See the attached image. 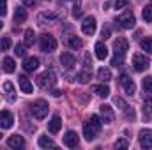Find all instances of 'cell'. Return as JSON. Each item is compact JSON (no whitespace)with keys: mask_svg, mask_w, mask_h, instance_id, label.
I'll return each mask as SVG.
<instances>
[{"mask_svg":"<svg viewBox=\"0 0 152 150\" xmlns=\"http://www.w3.org/2000/svg\"><path fill=\"white\" fill-rule=\"evenodd\" d=\"M142 87H143L145 94L152 95V78H151V76H147V78H143V79H142Z\"/></svg>","mask_w":152,"mask_h":150,"instance_id":"cell-30","label":"cell"},{"mask_svg":"<svg viewBox=\"0 0 152 150\" xmlns=\"http://www.w3.org/2000/svg\"><path fill=\"white\" fill-rule=\"evenodd\" d=\"M67 44H69V46H71L73 50H80V48L83 46V42H81V39H80V37H75V36H73V37H69V39H67Z\"/></svg>","mask_w":152,"mask_h":150,"instance_id":"cell-31","label":"cell"},{"mask_svg":"<svg viewBox=\"0 0 152 150\" xmlns=\"http://www.w3.org/2000/svg\"><path fill=\"white\" fill-rule=\"evenodd\" d=\"M83 66H85V67H90V66H92V58H90L88 53L83 55Z\"/></svg>","mask_w":152,"mask_h":150,"instance_id":"cell-40","label":"cell"},{"mask_svg":"<svg viewBox=\"0 0 152 150\" xmlns=\"http://www.w3.org/2000/svg\"><path fill=\"white\" fill-rule=\"evenodd\" d=\"M37 67H39V58L37 57H28V58H25V62H23V69H25L27 73H34Z\"/></svg>","mask_w":152,"mask_h":150,"instance_id":"cell-15","label":"cell"},{"mask_svg":"<svg viewBox=\"0 0 152 150\" xmlns=\"http://www.w3.org/2000/svg\"><path fill=\"white\" fill-rule=\"evenodd\" d=\"M101 36H103L104 39H108V37H110V28H108V27H104V28H103V32H101Z\"/></svg>","mask_w":152,"mask_h":150,"instance_id":"cell-43","label":"cell"},{"mask_svg":"<svg viewBox=\"0 0 152 150\" xmlns=\"http://www.w3.org/2000/svg\"><path fill=\"white\" fill-rule=\"evenodd\" d=\"M51 95H53V97H60V95H62V92H60V90H53V92H51Z\"/></svg>","mask_w":152,"mask_h":150,"instance_id":"cell-45","label":"cell"},{"mask_svg":"<svg viewBox=\"0 0 152 150\" xmlns=\"http://www.w3.org/2000/svg\"><path fill=\"white\" fill-rule=\"evenodd\" d=\"M37 143H39V147H41V149H51V147H55L53 140H51V138H48V136H41Z\"/></svg>","mask_w":152,"mask_h":150,"instance_id":"cell-28","label":"cell"},{"mask_svg":"<svg viewBox=\"0 0 152 150\" xmlns=\"http://www.w3.org/2000/svg\"><path fill=\"white\" fill-rule=\"evenodd\" d=\"M113 50H115V55H124V57H126V51L129 50V42H127V39L118 37L113 42Z\"/></svg>","mask_w":152,"mask_h":150,"instance_id":"cell-11","label":"cell"},{"mask_svg":"<svg viewBox=\"0 0 152 150\" xmlns=\"http://www.w3.org/2000/svg\"><path fill=\"white\" fill-rule=\"evenodd\" d=\"M36 2H37V0H23V4L28 5V7H30V5H36Z\"/></svg>","mask_w":152,"mask_h":150,"instance_id":"cell-44","label":"cell"},{"mask_svg":"<svg viewBox=\"0 0 152 150\" xmlns=\"http://www.w3.org/2000/svg\"><path fill=\"white\" fill-rule=\"evenodd\" d=\"M14 53H16V57H25V44H18L16 48H14Z\"/></svg>","mask_w":152,"mask_h":150,"instance_id":"cell-35","label":"cell"},{"mask_svg":"<svg viewBox=\"0 0 152 150\" xmlns=\"http://www.w3.org/2000/svg\"><path fill=\"white\" fill-rule=\"evenodd\" d=\"M120 83L124 85V90H126V94L127 95H134V92H136V85H134V81L133 79H129L127 76L124 74L120 78Z\"/></svg>","mask_w":152,"mask_h":150,"instance_id":"cell-13","label":"cell"},{"mask_svg":"<svg viewBox=\"0 0 152 150\" xmlns=\"http://www.w3.org/2000/svg\"><path fill=\"white\" fill-rule=\"evenodd\" d=\"M90 76H92V74H90L88 67H85L83 71H80V73L76 74V79H78L81 85H85V83H88V81H90Z\"/></svg>","mask_w":152,"mask_h":150,"instance_id":"cell-24","label":"cell"},{"mask_svg":"<svg viewBox=\"0 0 152 150\" xmlns=\"http://www.w3.org/2000/svg\"><path fill=\"white\" fill-rule=\"evenodd\" d=\"M25 20H27V9L18 7V9L14 11V21H16V23H23Z\"/></svg>","mask_w":152,"mask_h":150,"instance_id":"cell-25","label":"cell"},{"mask_svg":"<svg viewBox=\"0 0 152 150\" xmlns=\"http://www.w3.org/2000/svg\"><path fill=\"white\" fill-rule=\"evenodd\" d=\"M2 88H4V92H7L9 101H14V99H16V95H14V87H12L11 81H5V83L2 85Z\"/></svg>","mask_w":152,"mask_h":150,"instance_id":"cell-27","label":"cell"},{"mask_svg":"<svg viewBox=\"0 0 152 150\" xmlns=\"http://www.w3.org/2000/svg\"><path fill=\"white\" fill-rule=\"evenodd\" d=\"M36 83H37V87L44 88V90H48V88L55 87L57 78H55V74H53V71H44V73H41V74L36 78Z\"/></svg>","mask_w":152,"mask_h":150,"instance_id":"cell-2","label":"cell"},{"mask_svg":"<svg viewBox=\"0 0 152 150\" xmlns=\"http://www.w3.org/2000/svg\"><path fill=\"white\" fill-rule=\"evenodd\" d=\"M18 81H20V88H21V92H23V94H32L34 87H32V83L28 81V78L20 76V78H18Z\"/></svg>","mask_w":152,"mask_h":150,"instance_id":"cell-19","label":"cell"},{"mask_svg":"<svg viewBox=\"0 0 152 150\" xmlns=\"http://www.w3.org/2000/svg\"><path fill=\"white\" fill-rule=\"evenodd\" d=\"M34 39H36V34H34V30H32V28L25 30V41H23V44H25V46H32V44H34Z\"/></svg>","mask_w":152,"mask_h":150,"instance_id":"cell-29","label":"cell"},{"mask_svg":"<svg viewBox=\"0 0 152 150\" xmlns=\"http://www.w3.org/2000/svg\"><path fill=\"white\" fill-rule=\"evenodd\" d=\"M97 78H99L103 83H108V81L112 79V71H110V69H104V67H101V69L97 71Z\"/></svg>","mask_w":152,"mask_h":150,"instance_id":"cell-26","label":"cell"},{"mask_svg":"<svg viewBox=\"0 0 152 150\" xmlns=\"http://www.w3.org/2000/svg\"><path fill=\"white\" fill-rule=\"evenodd\" d=\"M39 46L44 53H51L57 50V39L53 37L51 34H42L39 37Z\"/></svg>","mask_w":152,"mask_h":150,"instance_id":"cell-4","label":"cell"},{"mask_svg":"<svg viewBox=\"0 0 152 150\" xmlns=\"http://www.w3.org/2000/svg\"><path fill=\"white\" fill-rule=\"evenodd\" d=\"M142 16H143V20H145L147 23H151L152 21V5H147V7L143 9V14H142Z\"/></svg>","mask_w":152,"mask_h":150,"instance_id":"cell-33","label":"cell"},{"mask_svg":"<svg viewBox=\"0 0 152 150\" xmlns=\"http://www.w3.org/2000/svg\"><path fill=\"white\" fill-rule=\"evenodd\" d=\"M99 111H101V120L104 122V124H112L115 118V113L112 110V106L110 104H101L99 106Z\"/></svg>","mask_w":152,"mask_h":150,"instance_id":"cell-10","label":"cell"},{"mask_svg":"<svg viewBox=\"0 0 152 150\" xmlns=\"http://www.w3.org/2000/svg\"><path fill=\"white\" fill-rule=\"evenodd\" d=\"M0 140H2V133H0Z\"/></svg>","mask_w":152,"mask_h":150,"instance_id":"cell-47","label":"cell"},{"mask_svg":"<svg viewBox=\"0 0 152 150\" xmlns=\"http://www.w3.org/2000/svg\"><path fill=\"white\" fill-rule=\"evenodd\" d=\"M81 14H83L81 7H80V5H75V7H73V16H75V18H80Z\"/></svg>","mask_w":152,"mask_h":150,"instance_id":"cell-41","label":"cell"},{"mask_svg":"<svg viewBox=\"0 0 152 150\" xmlns=\"http://www.w3.org/2000/svg\"><path fill=\"white\" fill-rule=\"evenodd\" d=\"M117 23H120L122 28H133L134 27V14L131 11H126L117 18Z\"/></svg>","mask_w":152,"mask_h":150,"instance_id":"cell-6","label":"cell"},{"mask_svg":"<svg viewBox=\"0 0 152 150\" xmlns=\"http://www.w3.org/2000/svg\"><path fill=\"white\" fill-rule=\"evenodd\" d=\"M78 143H80L78 134H76L75 131H67V133H66V136H64V145H66V147H69V149H76V147H78Z\"/></svg>","mask_w":152,"mask_h":150,"instance_id":"cell-12","label":"cell"},{"mask_svg":"<svg viewBox=\"0 0 152 150\" xmlns=\"http://www.w3.org/2000/svg\"><path fill=\"white\" fill-rule=\"evenodd\" d=\"M7 145H9L11 149H20V147L25 145V140H23L20 134H16V136H11V138L7 140Z\"/></svg>","mask_w":152,"mask_h":150,"instance_id":"cell-21","label":"cell"},{"mask_svg":"<svg viewBox=\"0 0 152 150\" xmlns=\"http://www.w3.org/2000/svg\"><path fill=\"white\" fill-rule=\"evenodd\" d=\"M142 50L152 55V39L151 37H147V39H143V41H142Z\"/></svg>","mask_w":152,"mask_h":150,"instance_id":"cell-32","label":"cell"},{"mask_svg":"<svg viewBox=\"0 0 152 150\" xmlns=\"http://www.w3.org/2000/svg\"><path fill=\"white\" fill-rule=\"evenodd\" d=\"M14 125V117L9 110H4L0 111V127L2 129H11Z\"/></svg>","mask_w":152,"mask_h":150,"instance_id":"cell-9","label":"cell"},{"mask_svg":"<svg viewBox=\"0 0 152 150\" xmlns=\"http://www.w3.org/2000/svg\"><path fill=\"white\" fill-rule=\"evenodd\" d=\"M0 30H2V21H0Z\"/></svg>","mask_w":152,"mask_h":150,"instance_id":"cell-46","label":"cell"},{"mask_svg":"<svg viewBox=\"0 0 152 150\" xmlns=\"http://www.w3.org/2000/svg\"><path fill=\"white\" fill-rule=\"evenodd\" d=\"M60 64H62L66 69H73L76 66V60L71 53H62V55H60Z\"/></svg>","mask_w":152,"mask_h":150,"instance_id":"cell-16","label":"cell"},{"mask_svg":"<svg viewBox=\"0 0 152 150\" xmlns=\"http://www.w3.org/2000/svg\"><path fill=\"white\" fill-rule=\"evenodd\" d=\"M2 69H4L7 74H12V73H14V69H16L14 60H12L11 57H5V58H4V62H2Z\"/></svg>","mask_w":152,"mask_h":150,"instance_id":"cell-20","label":"cell"},{"mask_svg":"<svg viewBox=\"0 0 152 150\" xmlns=\"http://www.w3.org/2000/svg\"><path fill=\"white\" fill-rule=\"evenodd\" d=\"M94 51H96V57H97L99 60H104V58L108 57V48L104 46V42H96Z\"/></svg>","mask_w":152,"mask_h":150,"instance_id":"cell-17","label":"cell"},{"mask_svg":"<svg viewBox=\"0 0 152 150\" xmlns=\"http://www.w3.org/2000/svg\"><path fill=\"white\" fill-rule=\"evenodd\" d=\"M96 28H97V21H96L94 16H88V18L83 20V23H81V32H83L85 36H92V34L96 32Z\"/></svg>","mask_w":152,"mask_h":150,"instance_id":"cell-7","label":"cell"},{"mask_svg":"<svg viewBox=\"0 0 152 150\" xmlns=\"http://www.w3.org/2000/svg\"><path fill=\"white\" fill-rule=\"evenodd\" d=\"M127 147H129V143H127V140H124V138H120V140L115 141V149H127Z\"/></svg>","mask_w":152,"mask_h":150,"instance_id":"cell-36","label":"cell"},{"mask_svg":"<svg viewBox=\"0 0 152 150\" xmlns=\"http://www.w3.org/2000/svg\"><path fill=\"white\" fill-rule=\"evenodd\" d=\"M99 129H101V118L97 115H92L90 120L83 124V136H85V140H88V141L96 140Z\"/></svg>","mask_w":152,"mask_h":150,"instance_id":"cell-1","label":"cell"},{"mask_svg":"<svg viewBox=\"0 0 152 150\" xmlns=\"http://www.w3.org/2000/svg\"><path fill=\"white\" fill-rule=\"evenodd\" d=\"M30 111H32V115H34L37 120L46 118V115H48V103H46V101H42V99L34 101V103L30 104Z\"/></svg>","mask_w":152,"mask_h":150,"instance_id":"cell-3","label":"cell"},{"mask_svg":"<svg viewBox=\"0 0 152 150\" xmlns=\"http://www.w3.org/2000/svg\"><path fill=\"white\" fill-rule=\"evenodd\" d=\"M60 127H62V120H60V117H58V115H55V117L50 120L48 129H50V133H51V134H57V133L60 131Z\"/></svg>","mask_w":152,"mask_h":150,"instance_id":"cell-18","label":"cell"},{"mask_svg":"<svg viewBox=\"0 0 152 150\" xmlns=\"http://www.w3.org/2000/svg\"><path fill=\"white\" fill-rule=\"evenodd\" d=\"M0 48L7 51V50L11 48V39H9V37H2V39H0Z\"/></svg>","mask_w":152,"mask_h":150,"instance_id":"cell-34","label":"cell"},{"mask_svg":"<svg viewBox=\"0 0 152 150\" xmlns=\"http://www.w3.org/2000/svg\"><path fill=\"white\" fill-rule=\"evenodd\" d=\"M147 67H149V58L145 55H142V53H136L133 57V69L138 71V73H143Z\"/></svg>","mask_w":152,"mask_h":150,"instance_id":"cell-5","label":"cell"},{"mask_svg":"<svg viewBox=\"0 0 152 150\" xmlns=\"http://www.w3.org/2000/svg\"><path fill=\"white\" fill-rule=\"evenodd\" d=\"M7 14V0H0V16Z\"/></svg>","mask_w":152,"mask_h":150,"instance_id":"cell-39","label":"cell"},{"mask_svg":"<svg viewBox=\"0 0 152 150\" xmlns=\"http://www.w3.org/2000/svg\"><path fill=\"white\" fill-rule=\"evenodd\" d=\"M127 4H129V0H115V9H124V7H127Z\"/></svg>","mask_w":152,"mask_h":150,"instance_id":"cell-38","label":"cell"},{"mask_svg":"<svg viewBox=\"0 0 152 150\" xmlns=\"http://www.w3.org/2000/svg\"><path fill=\"white\" fill-rule=\"evenodd\" d=\"M138 140L142 149H152V129H142Z\"/></svg>","mask_w":152,"mask_h":150,"instance_id":"cell-8","label":"cell"},{"mask_svg":"<svg viewBox=\"0 0 152 150\" xmlns=\"http://www.w3.org/2000/svg\"><path fill=\"white\" fill-rule=\"evenodd\" d=\"M115 104H117V106H118V108H120V110H122L124 113H126V115H127L129 118H134V117H136L134 110H131V106H129V104H127V103H126L124 99L117 97V99H115Z\"/></svg>","mask_w":152,"mask_h":150,"instance_id":"cell-14","label":"cell"},{"mask_svg":"<svg viewBox=\"0 0 152 150\" xmlns=\"http://www.w3.org/2000/svg\"><path fill=\"white\" fill-rule=\"evenodd\" d=\"M124 62V55H115L112 58V66H120Z\"/></svg>","mask_w":152,"mask_h":150,"instance_id":"cell-37","label":"cell"},{"mask_svg":"<svg viewBox=\"0 0 152 150\" xmlns=\"http://www.w3.org/2000/svg\"><path fill=\"white\" fill-rule=\"evenodd\" d=\"M57 20V14H48V12H42L37 16V21L41 25H46V23H53Z\"/></svg>","mask_w":152,"mask_h":150,"instance_id":"cell-23","label":"cell"},{"mask_svg":"<svg viewBox=\"0 0 152 150\" xmlns=\"http://www.w3.org/2000/svg\"><path fill=\"white\" fill-rule=\"evenodd\" d=\"M92 90H94L99 97H108V95H110V88H108V85H104V83H103V85H94Z\"/></svg>","mask_w":152,"mask_h":150,"instance_id":"cell-22","label":"cell"},{"mask_svg":"<svg viewBox=\"0 0 152 150\" xmlns=\"http://www.w3.org/2000/svg\"><path fill=\"white\" fill-rule=\"evenodd\" d=\"M143 111H145V115H151V113H152V101L145 103V106H143Z\"/></svg>","mask_w":152,"mask_h":150,"instance_id":"cell-42","label":"cell"}]
</instances>
